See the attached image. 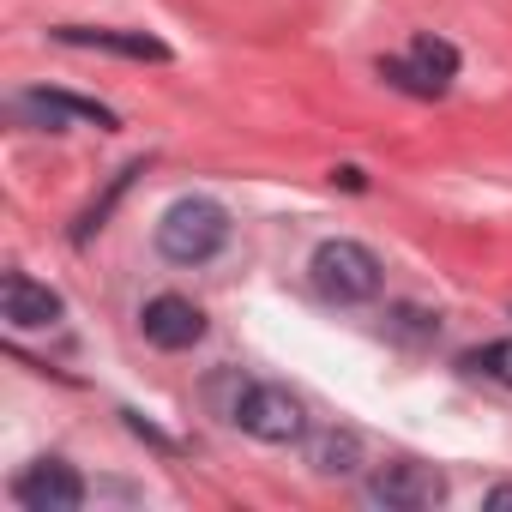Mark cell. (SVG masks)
I'll list each match as a JSON object with an SVG mask.
<instances>
[{
	"instance_id": "cell-1",
	"label": "cell",
	"mask_w": 512,
	"mask_h": 512,
	"mask_svg": "<svg viewBox=\"0 0 512 512\" xmlns=\"http://www.w3.org/2000/svg\"><path fill=\"white\" fill-rule=\"evenodd\" d=\"M229 211L211 193H181L163 217H157V253L169 266H205L229 247Z\"/></svg>"
},
{
	"instance_id": "cell-2",
	"label": "cell",
	"mask_w": 512,
	"mask_h": 512,
	"mask_svg": "<svg viewBox=\"0 0 512 512\" xmlns=\"http://www.w3.org/2000/svg\"><path fill=\"white\" fill-rule=\"evenodd\" d=\"M308 278L314 290L332 302V308H362L380 296L386 284V266H380V253L368 241H350V235H332L314 247V260H308Z\"/></svg>"
},
{
	"instance_id": "cell-3",
	"label": "cell",
	"mask_w": 512,
	"mask_h": 512,
	"mask_svg": "<svg viewBox=\"0 0 512 512\" xmlns=\"http://www.w3.org/2000/svg\"><path fill=\"white\" fill-rule=\"evenodd\" d=\"M229 422L241 434H253V440H266V446L308 440V404L278 380H241L235 398H229Z\"/></svg>"
},
{
	"instance_id": "cell-4",
	"label": "cell",
	"mask_w": 512,
	"mask_h": 512,
	"mask_svg": "<svg viewBox=\"0 0 512 512\" xmlns=\"http://www.w3.org/2000/svg\"><path fill=\"white\" fill-rule=\"evenodd\" d=\"M368 500L386 512H434L446 500V470L422 458H392L368 476Z\"/></svg>"
},
{
	"instance_id": "cell-5",
	"label": "cell",
	"mask_w": 512,
	"mask_h": 512,
	"mask_svg": "<svg viewBox=\"0 0 512 512\" xmlns=\"http://www.w3.org/2000/svg\"><path fill=\"white\" fill-rule=\"evenodd\" d=\"M139 332H145V344H151V350H169V356H181V350L205 344L211 320H205V308H199V302H187V296L163 290V296H151V302L139 308Z\"/></svg>"
},
{
	"instance_id": "cell-6",
	"label": "cell",
	"mask_w": 512,
	"mask_h": 512,
	"mask_svg": "<svg viewBox=\"0 0 512 512\" xmlns=\"http://www.w3.org/2000/svg\"><path fill=\"white\" fill-rule=\"evenodd\" d=\"M13 500L25 512H79L85 506V476L67 458H37L13 476Z\"/></svg>"
},
{
	"instance_id": "cell-7",
	"label": "cell",
	"mask_w": 512,
	"mask_h": 512,
	"mask_svg": "<svg viewBox=\"0 0 512 512\" xmlns=\"http://www.w3.org/2000/svg\"><path fill=\"white\" fill-rule=\"evenodd\" d=\"M19 115H37L49 133H67V127H97V133H115L121 115L97 97H79V91H55V85H37L19 97Z\"/></svg>"
},
{
	"instance_id": "cell-8",
	"label": "cell",
	"mask_w": 512,
	"mask_h": 512,
	"mask_svg": "<svg viewBox=\"0 0 512 512\" xmlns=\"http://www.w3.org/2000/svg\"><path fill=\"white\" fill-rule=\"evenodd\" d=\"M61 314H67V302L43 278H31V272L0 278V320H7L13 332H49V326H61Z\"/></svg>"
},
{
	"instance_id": "cell-9",
	"label": "cell",
	"mask_w": 512,
	"mask_h": 512,
	"mask_svg": "<svg viewBox=\"0 0 512 512\" xmlns=\"http://www.w3.org/2000/svg\"><path fill=\"white\" fill-rule=\"evenodd\" d=\"M55 43L73 49H103V55H127V61H169V43L151 31H97V25H55Z\"/></svg>"
},
{
	"instance_id": "cell-10",
	"label": "cell",
	"mask_w": 512,
	"mask_h": 512,
	"mask_svg": "<svg viewBox=\"0 0 512 512\" xmlns=\"http://www.w3.org/2000/svg\"><path fill=\"white\" fill-rule=\"evenodd\" d=\"M314 470L320 476H356L362 470V434L356 428H326L314 440Z\"/></svg>"
},
{
	"instance_id": "cell-11",
	"label": "cell",
	"mask_w": 512,
	"mask_h": 512,
	"mask_svg": "<svg viewBox=\"0 0 512 512\" xmlns=\"http://www.w3.org/2000/svg\"><path fill=\"white\" fill-rule=\"evenodd\" d=\"M458 368H464V374H482V380H494V386H506V392H512V338H494V344L464 350V356H458Z\"/></svg>"
},
{
	"instance_id": "cell-12",
	"label": "cell",
	"mask_w": 512,
	"mask_h": 512,
	"mask_svg": "<svg viewBox=\"0 0 512 512\" xmlns=\"http://www.w3.org/2000/svg\"><path fill=\"white\" fill-rule=\"evenodd\" d=\"M410 61H416L434 85H452V79H458V49H452L446 37H428V31H422V37L410 43Z\"/></svg>"
},
{
	"instance_id": "cell-13",
	"label": "cell",
	"mask_w": 512,
	"mask_h": 512,
	"mask_svg": "<svg viewBox=\"0 0 512 512\" xmlns=\"http://www.w3.org/2000/svg\"><path fill=\"white\" fill-rule=\"evenodd\" d=\"M380 79H386L392 91H404V97H440V91H446V85H434L410 55H386V61H380Z\"/></svg>"
},
{
	"instance_id": "cell-14",
	"label": "cell",
	"mask_w": 512,
	"mask_h": 512,
	"mask_svg": "<svg viewBox=\"0 0 512 512\" xmlns=\"http://www.w3.org/2000/svg\"><path fill=\"white\" fill-rule=\"evenodd\" d=\"M139 169H145V163H127V169H121V175L109 181V193H103V199H97V205H91V211L79 217V229H73V241H85L91 229H103V223H109V211H115V199H121V193L133 187V175H139Z\"/></svg>"
},
{
	"instance_id": "cell-15",
	"label": "cell",
	"mask_w": 512,
	"mask_h": 512,
	"mask_svg": "<svg viewBox=\"0 0 512 512\" xmlns=\"http://www.w3.org/2000/svg\"><path fill=\"white\" fill-rule=\"evenodd\" d=\"M482 506H488V512H512V482H494V488L482 494Z\"/></svg>"
},
{
	"instance_id": "cell-16",
	"label": "cell",
	"mask_w": 512,
	"mask_h": 512,
	"mask_svg": "<svg viewBox=\"0 0 512 512\" xmlns=\"http://www.w3.org/2000/svg\"><path fill=\"white\" fill-rule=\"evenodd\" d=\"M332 181H338V187H350V193H362V187H368V175H362L356 163H344V169H332Z\"/></svg>"
}]
</instances>
